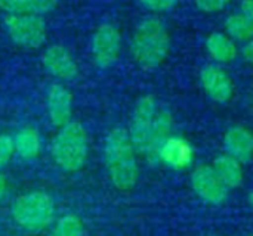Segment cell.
Wrapping results in <instances>:
<instances>
[{
    "label": "cell",
    "instance_id": "3",
    "mask_svg": "<svg viewBox=\"0 0 253 236\" xmlns=\"http://www.w3.org/2000/svg\"><path fill=\"white\" fill-rule=\"evenodd\" d=\"M50 155L58 169L65 173L82 170L89 158V137L79 121L62 126L50 143Z\"/></svg>",
    "mask_w": 253,
    "mask_h": 236
},
{
    "label": "cell",
    "instance_id": "27",
    "mask_svg": "<svg viewBox=\"0 0 253 236\" xmlns=\"http://www.w3.org/2000/svg\"><path fill=\"white\" fill-rule=\"evenodd\" d=\"M248 201H249V205H251V208H252V210H253V191H252V192H249Z\"/></svg>",
    "mask_w": 253,
    "mask_h": 236
},
{
    "label": "cell",
    "instance_id": "17",
    "mask_svg": "<svg viewBox=\"0 0 253 236\" xmlns=\"http://www.w3.org/2000/svg\"><path fill=\"white\" fill-rule=\"evenodd\" d=\"M15 154L22 160H34L39 157L42 151V137L37 129L34 127H24L19 130L13 137Z\"/></svg>",
    "mask_w": 253,
    "mask_h": 236
},
{
    "label": "cell",
    "instance_id": "9",
    "mask_svg": "<svg viewBox=\"0 0 253 236\" xmlns=\"http://www.w3.org/2000/svg\"><path fill=\"white\" fill-rule=\"evenodd\" d=\"M194 157L196 152L191 143L185 137L172 135L159 151V164H163L170 170L181 171L193 166Z\"/></svg>",
    "mask_w": 253,
    "mask_h": 236
},
{
    "label": "cell",
    "instance_id": "7",
    "mask_svg": "<svg viewBox=\"0 0 253 236\" xmlns=\"http://www.w3.org/2000/svg\"><path fill=\"white\" fill-rule=\"evenodd\" d=\"M190 183L194 194L209 205H222L228 198L230 189L218 177L212 166H197L190 176Z\"/></svg>",
    "mask_w": 253,
    "mask_h": 236
},
{
    "label": "cell",
    "instance_id": "11",
    "mask_svg": "<svg viewBox=\"0 0 253 236\" xmlns=\"http://www.w3.org/2000/svg\"><path fill=\"white\" fill-rule=\"evenodd\" d=\"M42 64L55 78L71 81L79 75V68L71 53L61 44H52L42 53Z\"/></svg>",
    "mask_w": 253,
    "mask_h": 236
},
{
    "label": "cell",
    "instance_id": "4",
    "mask_svg": "<svg viewBox=\"0 0 253 236\" xmlns=\"http://www.w3.org/2000/svg\"><path fill=\"white\" fill-rule=\"evenodd\" d=\"M13 223L30 234H39L55 223L56 205L44 191H31L16 197L10 205Z\"/></svg>",
    "mask_w": 253,
    "mask_h": 236
},
{
    "label": "cell",
    "instance_id": "19",
    "mask_svg": "<svg viewBox=\"0 0 253 236\" xmlns=\"http://www.w3.org/2000/svg\"><path fill=\"white\" fill-rule=\"evenodd\" d=\"M225 34H228L234 41L248 43L253 38V22L240 13H233L225 19Z\"/></svg>",
    "mask_w": 253,
    "mask_h": 236
},
{
    "label": "cell",
    "instance_id": "21",
    "mask_svg": "<svg viewBox=\"0 0 253 236\" xmlns=\"http://www.w3.org/2000/svg\"><path fill=\"white\" fill-rule=\"evenodd\" d=\"M15 154L13 137L7 135H0V171L10 163Z\"/></svg>",
    "mask_w": 253,
    "mask_h": 236
},
{
    "label": "cell",
    "instance_id": "5",
    "mask_svg": "<svg viewBox=\"0 0 253 236\" xmlns=\"http://www.w3.org/2000/svg\"><path fill=\"white\" fill-rule=\"evenodd\" d=\"M3 22L10 40L22 49L34 50L46 41V24L39 13H7Z\"/></svg>",
    "mask_w": 253,
    "mask_h": 236
},
{
    "label": "cell",
    "instance_id": "28",
    "mask_svg": "<svg viewBox=\"0 0 253 236\" xmlns=\"http://www.w3.org/2000/svg\"><path fill=\"white\" fill-rule=\"evenodd\" d=\"M249 236H253V235H249Z\"/></svg>",
    "mask_w": 253,
    "mask_h": 236
},
{
    "label": "cell",
    "instance_id": "25",
    "mask_svg": "<svg viewBox=\"0 0 253 236\" xmlns=\"http://www.w3.org/2000/svg\"><path fill=\"white\" fill-rule=\"evenodd\" d=\"M240 9H242V13L253 22V0H243L240 4Z\"/></svg>",
    "mask_w": 253,
    "mask_h": 236
},
{
    "label": "cell",
    "instance_id": "24",
    "mask_svg": "<svg viewBox=\"0 0 253 236\" xmlns=\"http://www.w3.org/2000/svg\"><path fill=\"white\" fill-rule=\"evenodd\" d=\"M242 55L246 59V62H249L251 65H253V38L249 40L248 43H245V46L242 49Z\"/></svg>",
    "mask_w": 253,
    "mask_h": 236
},
{
    "label": "cell",
    "instance_id": "13",
    "mask_svg": "<svg viewBox=\"0 0 253 236\" xmlns=\"http://www.w3.org/2000/svg\"><path fill=\"white\" fill-rule=\"evenodd\" d=\"M222 145L225 154L231 155L242 164L253 160V132L245 126L236 124L227 129Z\"/></svg>",
    "mask_w": 253,
    "mask_h": 236
},
{
    "label": "cell",
    "instance_id": "10",
    "mask_svg": "<svg viewBox=\"0 0 253 236\" xmlns=\"http://www.w3.org/2000/svg\"><path fill=\"white\" fill-rule=\"evenodd\" d=\"M200 83L206 95L218 103H225L233 98V80L230 74L219 65L203 67L200 71Z\"/></svg>",
    "mask_w": 253,
    "mask_h": 236
},
{
    "label": "cell",
    "instance_id": "20",
    "mask_svg": "<svg viewBox=\"0 0 253 236\" xmlns=\"http://www.w3.org/2000/svg\"><path fill=\"white\" fill-rule=\"evenodd\" d=\"M47 236H84L83 220L74 213H67L55 220Z\"/></svg>",
    "mask_w": 253,
    "mask_h": 236
},
{
    "label": "cell",
    "instance_id": "6",
    "mask_svg": "<svg viewBox=\"0 0 253 236\" xmlns=\"http://www.w3.org/2000/svg\"><path fill=\"white\" fill-rule=\"evenodd\" d=\"M159 109L160 108L156 102V98L151 95L141 96L135 102V106H133L132 115H130V121H129L127 133L130 136V140H132L138 155L144 157V154L147 152L154 118H156Z\"/></svg>",
    "mask_w": 253,
    "mask_h": 236
},
{
    "label": "cell",
    "instance_id": "2",
    "mask_svg": "<svg viewBox=\"0 0 253 236\" xmlns=\"http://www.w3.org/2000/svg\"><path fill=\"white\" fill-rule=\"evenodd\" d=\"M129 47L139 67L153 69L162 65L170 50V35L165 22L157 16L144 18L136 25Z\"/></svg>",
    "mask_w": 253,
    "mask_h": 236
},
{
    "label": "cell",
    "instance_id": "1",
    "mask_svg": "<svg viewBox=\"0 0 253 236\" xmlns=\"http://www.w3.org/2000/svg\"><path fill=\"white\" fill-rule=\"evenodd\" d=\"M104 164L111 183L119 191H129L138 183V152L126 129L116 127L107 135L104 142Z\"/></svg>",
    "mask_w": 253,
    "mask_h": 236
},
{
    "label": "cell",
    "instance_id": "16",
    "mask_svg": "<svg viewBox=\"0 0 253 236\" xmlns=\"http://www.w3.org/2000/svg\"><path fill=\"white\" fill-rule=\"evenodd\" d=\"M206 50L212 59L219 64L233 62L239 56V47L236 41L225 33H212L206 38Z\"/></svg>",
    "mask_w": 253,
    "mask_h": 236
},
{
    "label": "cell",
    "instance_id": "8",
    "mask_svg": "<svg viewBox=\"0 0 253 236\" xmlns=\"http://www.w3.org/2000/svg\"><path fill=\"white\" fill-rule=\"evenodd\" d=\"M122 35L111 24H102L96 28L92 37V55L95 64L105 69L114 65L120 56Z\"/></svg>",
    "mask_w": 253,
    "mask_h": 236
},
{
    "label": "cell",
    "instance_id": "23",
    "mask_svg": "<svg viewBox=\"0 0 253 236\" xmlns=\"http://www.w3.org/2000/svg\"><path fill=\"white\" fill-rule=\"evenodd\" d=\"M231 0H196V4L200 10L206 13H215L227 7Z\"/></svg>",
    "mask_w": 253,
    "mask_h": 236
},
{
    "label": "cell",
    "instance_id": "14",
    "mask_svg": "<svg viewBox=\"0 0 253 236\" xmlns=\"http://www.w3.org/2000/svg\"><path fill=\"white\" fill-rule=\"evenodd\" d=\"M173 130V117L169 109L160 108L153 124V130L150 135V142L144 158L150 166H159V151L162 145L172 136Z\"/></svg>",
    "mask_w": 253,
    "mask_h": 236
},
{
    "label": "cell",
    "instance_id": "15",
    "mask_svg": "<svg viewBox=\"0 0 253 236\" xmlns=\"http://www.w3.org/2000/svg\"><path fill=\"white\" fill-rule=\"evenodd\" d=\"M212 169L228 189H237L245 182L243 164L228 154L218 155L212 163Z\"/></svg>",
    "mask_w": 253,
    "mask_h": 236
},
{
    "label": "cell",
    "instance_id": "12",
    "mask_svg": "<svg viewBox=\"0 0 253 236\" xmlns=\"http://www.w3.org/2000/svg\"><path fill=\"white\" fill-rule=\"evenodd\" d=\"M46 109L50 123L61 129L71 121L73 115V96L67 87L59 83L50 84L46 95Z\"/></svg>",
    "mask_w": 253,
    "mask_h": 236
},
{
    "label": "cell",
    "instance_id": "26",
    "mask_svg": "<svg viewBox=\"0 0 253 236\" xmlns=\"http://www.w3.org/2000/svg\"><path fill=\"white\" fill-rule=\"evenodd\" d=\"M7 189H9V182L6 179V176L0 171V201L4 200V197L7 194Z\"/></svg>",
    "mask_w": 253,
    "mask_h": 236
},
{
    "label": "cell",
    "instance_id": "22",
    "mask_svg": "<svg viewBox=\"0 0 253 236\" xmlns=\"http://www.w3.org/2000/svg\"><path fill=\"white\" fill-rule=\"evenodd\" d=\"M141 4L156 13H163V12H169L172 10L179 0H139Z\"/></svg>",
    "mask_w": 253,
    "mask_h": 236
},
{
    "label": "cell",
    "instance_id": "18",
    "mask_svg": "<svg viewBox=\"0 0 253 236\" xmlns=\"http://www.w3.org/2000/svg\"><path fill=\"white\" fill-rule=\"evenodd\" d=\"M58 0H0V9L7 13H47L55 9Z\"/></svg>",
    "mask_w": 253,
    "mask_h": 236
}]
</instances>
